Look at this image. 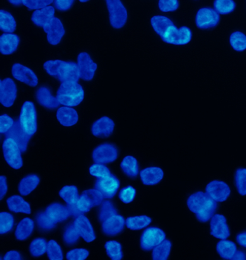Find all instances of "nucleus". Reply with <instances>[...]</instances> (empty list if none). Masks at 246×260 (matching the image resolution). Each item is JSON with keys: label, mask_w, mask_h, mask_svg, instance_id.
<instances>
[{"label": "nucleus", "mask_w": 246, "mask_h": 260, "mask_svg": "<svg viewBox=\"0 0 246 260\" xmlns=\"http://www.w3.org/2000/svg\"><path fill=\"white\" fill-rule=\"evenodd\" d=\"M218 202L212 199L203 191H197L189 196L187 207L191 213H195L196 219L201 223H207L215 215L218 208Z\"/></svg>", "instance_id": "obj_1"}, {"label": "nucleus", "mask_w": 246, "mask_h": 260, "mask_svg": "<svg viewBox=\"0 0 246 260\" xmlns=\"http://www.w3.org/2000/svg\"><path fill=\"white\" fill-rule=\"evenodd\" d=\"M44 70L51 77H54L61 83L66 82H77L80 78L78 64L73 61L59 59L49 60L44 64Z\"/></svg>", "instance_id": "obj_2"}, {"label": "nucleus", "mask_w": 246, "mask_h": 260, "mask_svg": "<svg viewBox=\"0 0 246 260\" xmlns=\"http://www.w3.org/2000/svg\"><path fill=\"white\" fill-rule=\"evenodd\" d=\"M84 96L83 88L77 82L62 83L56 92L58 102L65 107H78L83 102Z\"/></svg>", "instance_id": "obj_3"}, {"label": "nucleus", "mask_w": 246, "mask_h": 260, "mask_svg": "<svg viewBox=\"0 0 246 260\" xmlns=\"http://www.w3.org/2000/svg\"><path fill=\"white\" fill-rule=\"evenodd\" d=\"M18 120L26 134L31 137L35 135L38 129L37 112L33 102L27 101L23 103Z\"/></svg>", "instance_id": "obj_4"}, {"label": "nucleus", "mask_w": 246, "mask_h": 260, "mask_svg": "<svg viewBox=\"0 0 246 260\" xmlns=\"http://www.w3.org/2000/svg\"><path fill=\"white\" fill-rule=\"evenodd\" d=\"M109 21L113 28L120 29L124 27L128 20V12L120 0H107Z\"/></svg>", "instance_id": "obj_5"}, {"label": "nucleus", "mask_w": 246, "mask_h": 260, "mask_svg": "<svg viewBox=\"0 0 246 260\" xmlns=\"http://www.w3.org/2000/svg\"><path fill=\"white\" fill-rule=\"evenodd\" d=\"M3 155L5 161L13 169H21L23 165L21 150L16 142L12 138H6L3 144Z\"/></svg>", "instance_id": "obj_6"}, {"label": "nucleus", "mask_w": 246, "mask_h": 260, "mask_svg": "<svg viewBox=\"0 0 246 260\" xmlns=\"http://www.w3.org/2000/svg\"><path fill=\"white\" fill-rule=\"evenodd\" d=\"M161 39L164 42L172 45H186L191 42L192 32L188 27L182 26L180 28H177L174 25L167 29L166 32Z\"/></svg>", "instance_id": "obj_7"}, {"label": "nucleus", "mask_w": 246, "mask_h": 260, "mask_svg": "<svg viewBox=\"0 0 246 260\" xmlns=\"http://www.w3.org/2000/svg\"><path fill=\"white\" fill-rule=\"evenodd\" d=\"M166 237L165 232L157 227H150L145 229L140 238L142 249L148 251L153 250L155 246L163 242Z\"/></svg>", "instance_id": "obj_8"}, {"label": "nucleus", "mask_w": 246, "mask_h": 260, "mask_svg": "<svg viewBox=\"0 0 246 260\" xmlns=\"http://www.w3.org/2000/svg\"><path fill=\"white\" fill-rule=\"evenodd\" d=\"M119 156V150L112 143H102L94 149L92 158L95 164H108L115 161Z\"/></svg>", "instance_id": "obj_9"}, {"label": "nucleus", "mask_w": 246, "mask_h": 260, "mask_svg": "<svg viewBox=\"0 0 246 260\" xmlns=\"http://www.w3.org/2000/svg\"><path fill=\"white\" fill-rule=\"evenodd\" d=\"M103 199L101 193L96 189H86L82 193L77 205L83 213H88L92 208L101 205Z\"/></svg>", "instance_id": "obj_10"}, {"label": "nucleus", "mask_w": 246, "mask_h": 260, "mask_svg": "<svg viewBox=\"0 0 246 260\" xmlns=\"http://www.w3.org/2000/svg\"><path fill=\"white\" fill-rule=\"evenodd\" d=\"M220 15L216 10L203 8L198 10L196 15V25L201 30L215 28L220 23Z\"/></svg>", "instance_id": "obj_11"}, {"label": "nucleus", "mask_w": 246, "mask_h": 260, "mask_svg": "<svg viewBox=\"0 0 246 260\" xmlns=\"http://www.w3.org/2000/svg\"><path fill=\"white\" fill-rule=\"evenodd\" d=\"M18 95V88L14 80L7 78L0 80V103L3 107H11Z\"/></svg>", "instance_id": "obj_12"}, {"label": "nucleus", "mask_w": 246, "mask_h": 260, "mask_svg": "<svg viewBox=\"0 0 246 260\" xmlns=\"http://www.w3.org/2000/svg\"><path fill=\"white\" fill-rule=\"evenodd\" d=\"M78 67L79 69L80 78L85 81H90L94 78L95 72L98 69V64L94 62L91 56L88 52L80 53L78 56Z\"/></svg>", "instance_id": "obj_13"}, {"label": "nucleus", "mask_w": 246, "mask_h": 260, "mask_svg": "<svg viewBox=\"0 0 246 260\" xmlns=\"http://www.w3.org/2000/svg\"><path fill=\"white\" fill-rule=\"evenodd\" d=\"M94 186L101 193L104 198L112 199L120 187V181L114 175L109 176L97 179Z\"/></svg>", "instance_id": "obj_14"}, {"label": "nucleus", "mask_w": 246, "mask_h": 260, "mask_svg": "<svg viewBox=\"0 0 246 260\" xmlns=\"http://www.w3.org/2000/svg\"><path fill=\"white\" fill-rule=\"evenodd\" d=\"M44 32L47 34V41L51 45L56 46L60 44L64 34L65 28L60 19L54 18L43 27Z\"/></svg>", "instance_id": "obj_15"}, {"label": "nucleus", "mask_w": 246, "mask_h": 260, "mask_svg": "<svg viewBox=\"0 0 246 260\" xmlns=\"http://www.w3.org/2000/svg\"><path fill=\"white\" fill-rule=\"evenodd\" d=\"M12 75L15 80L30 87H37L39 83L37 75L33 70L20 63H15L13 65Z\"/></svg>", "instance_id": "obj_16"}, {"label": "nucleus", "mask_w": 246, "mask_h": 260, "mask_svg": "<svg viewBox=\"0 0 246 260\" xmlns=\"http://www.w3.org/2000/svg\"><path fill=\"white\" fill-rule=\"evenodd\" d=\"M206 193L218 203L226 201L231 194L230 186L222 181H213L206 186Z\"/></svg>", "instance_id": "obj_17"}, {"label": "nucleus", "mask_w": 246, "mask_h": 260, "mask_svg": "<svg viewBox=\"0 0 246 260\" xmlns=\"http://www.w3.org/2000/svg\"><path fill=\"white\" fill-rule=\"evenodd\" d=\"M210 234L213 237L221 240H225L230 237V229L224 215L220 214L214 215L210 222Z\"/></svg>", "instance_id": "obj_18"}, {"label": "nucleus", "mask_w": 246, "mask_h": 260, "mask_svg": "<svg viewBox=\"0 0 246 260\" xmlns=\"http://www.w3.org/2000/svg\"><path fill=\"white\" fill-rule=\"evenodd\" d=\"M115 128L114 120L108 116H102L93 123L91 133L98 138H107L113 134Z\"/></svg>", "instance_id": "obj_19"}, {"label": "nucleus", "mask_w": 246, "mask_h": 260, "mask_svg": "<svg viewBox=\"0 0 246 260\" xmlns=\"http://www.w3.org/2000/svg\"><path fill=\"white\" fill-rule=\"evenodd\" d=\"M74 225L77 232L79 233L80 237L83 238L85 242H93L95 240V234L93 225L85 215H80L77 217L74 222Z\"/></svg>", "instance_id": "obj_20"}, {"label": "nucleus", "mask_w": 246, "mask_h": 260, "mask_svg": "<svg viewBox=\"0 0 246 260\" xmlns=\"http://www.w3.org/2000/svg\"><path fill=\"white\" fill-rule=\"evenodd\" d=\"M125 225V219L117 214L102 223V232L105 235L115 237L123 232Z\"/></svg>", "instance_id": "obj_21"}, {"label": "nucleus", "mask_w": 246, "mask_h": 260, "mask_svg": "<svg viewBox=\"0 0 246 260\" xmlns=\"http://www.w3.org/2000/svg\"><path fill=\"white\" fill-rule=\"evenodd\" d=\"M5 135H6V138H12L16 142L17 144L20 147L22 153H25L26 151L31 136L26 134V133L24 131L19 120L15 121L14 125Z\"/></svg>", "instance_id": "obj_22"}, {"label": "nucleus", "mask_w": 246, "mask_h": 260, "mask_svg": "<svg viewBox=\"0 0 246 260\" xmlns=\"http://www.w3.org/2000/svg\"><path fill=\"white\" fill-rule=\"evenodd\" d=\"M164 177L163 169L159 167H148L140 172V178L143 184L147 186L156 185Z\"/></svg>", "instance_id": "obj_23"}, {"label": "nucleus", "mask_w": 246, "mask_h": 260, "mask_svg": "<svg viewBox=\"0 0 246 260\" xmlns=\"http://www.w3.org/2000/svg\"><path fill=\"white\" fill-rule=\"evenodd\" d=\"M20 39L16 34H3L0 37V52L3 55H10L16 51Z\"/></svg>", "instance_id": "obj_24"}, {"label": "nucleus", "mask_w": 246, "mask_h": 260, "mask_svg": "<svg viewBox=\"0 0 246 260\" xmlns=\"http://www.w3.org/2000/svg\"><path fill=\"white\" fill-rule=\"evenodd\" d=\"M36 97H37L38 103L43 107L47 109H55L60 105L56 97H54L51 94L48 87L42 86L38 88Z\"/></svg>", "instance_id": "obj_25"}, {"label": "nucleus", "mask_w": 246, "mask_h": 260, "mask_svg": "<svg viewBox=\"0 0 246 260\" xmlns=\"http://www.w3.org/2000/svg\"><path fill=\"white\" fill-rule=\"evenodd\" d=\"M56 119L64 126H74L79 120V115L75 109L69 107H63L58 109Z\"/></svg>", "instance_id": "obj_26"}, {"label": "nucleus", "mask_w": 246, "mask_h": 260, "mask_svg": "<svg viewBox=\"0 0 246 260\" xmlns=\"http://www.w3.org/2000/svg\"><path fill=\"white\" fill-rule=\"evenodd\" d=\"M55 9L53 6H48L42 10H35L32 14V22L38 27H44L55 18Z\"/></svg>", "instance_id": "obj_27"}, {"label": "nucleus", "mask_w": 246, "mask_h": 260, "mask_svg": "<svg viewBox=\"0 0 246 260\" xmlns=\"http://www.w3.org/2000/svg\"><path fill=\"white\" fill-rule=\"evenodd\" d=\"M45 212L56 223L67 220L70 216L67 207L64 206L61 203H52L47 207Z\"/></svg>", "instance_id": "obj_28"}, {"label": "nucleus", "mask_w": 246, "mask_h": 260, "mask_svg": "<svg viewBox=\"0 0 246 260\" xmlns=\"http://www.w3.org/2000/svg\"><path fill=\"white\" fill-rule=\"evenodd\" d=\"M35 228V223L31 218L22 219L15 229V236L20 242L27 240L32 235Z\"/></svg>", "instance_id": "obj_29"}, {"label": "nucleus", "mask_w": 246, "mask_h": 260, "mask_svg": "<svg viewBox=\"0 0 246 260\" xmlns=\"http://www.w3.org/2000/svg\"><path fill=\"white\" fill-rule=\"evenodd\" d=\"M7 204L10 211L13 213H22L25 214L31 213V208L28 202L19 195H13L7 200Z\"/></svg>", "instance_id": "obj_30"}, {"label": "nucleus", "mask_w": 246, "mask_h": 260, "mask_svg": "<svg viewBox=\"0 0 246 260\" xmlns=\"http://www.w3.org/2000/svg\"><path fill=\"white\" fill-rule=\"evenodd\" d=\"M39 183H40V178L37 174H30L26 176L19 183V193L23 196H28L37 189Z\"/></svg>", "instance_id": "obj_31"}, {"label": "nucleus", "mask_w": 246, "mask_h": 260, "mask_svg": "<svg viewBox=\"0 0 246 260\" xmlns=\"http://www.w3.org/2000/svg\"><path fill=\"white\" fill-rule=\"evenodd\" d=\"M120 167L128 177L136 178L139 174V167L137 160L131 155H127L121 162Z\"/></svg>", "instance_id": "obj_32"}, {"label": "nucleus", "mask_w": 246, "mask_h": 260, "mask_svg": "<svg viewBox=\"0 0 246 260\" xmlns=\"http://www.w3.org/2000/svg\"><path fill=\"white\" fill-rule=\"evenodd\" d=\"M217 251L224 259H233L237 249L235 243L231 241L222 240L217 244Z\"/></svg>", "instance_id": "obj_33"}, {"label": "nucleus", "mask_w": 246, "mask_h": 260, "mask_svg": "<svg viewBox=\"0 0 246 260\" xmlns=\"http://www.w3.org/2000/svg\"><path fill=\"white\" fill-rule=\"evenodd\" d=\"M150 23L154 30L161 38L169 27L174 25L173 22L170 18L163 15H155L150 20Z\"/></svg>", "instance_id": "obj_34"}, {"label": "nucleus", "mask_w": 246, "mask_h": 260, "mask_svg": "<svg viewBox=\"0 0 246 260\" xmlns=\"http://www.w3.org/2000/svg\"><path fill=\"white\" fill-rule=\"evenodd\" d=\"M17 28V23L13 15L6 10H0V29L5 34H13Z\"/></svg>", "instance_id": "obj_35"}, {"label": "nucleus", "mask_w": 246, "mask_h": 260, "mask_svg": "<svg viewBox=\"0 0 246 260\" xmlns=\"http://www.w3.org/2000/svg\"><path fill=\"white\" fill-rule=\"evenodd\" d=\"M152 223V218L148 215L129 217L126 220V226L132 231H139L148 227Z\"/></svg>", "instance_id": "obj_36"}, {"label": "nucleus", "mask_w": 246, "mask_h": 260, "mask_svg": "<svg viewBox=\"0 0 246 260\" xmlns=\"http://www.w3.org/2000/svg\"><path fill=\"white\" fill-rule=\"evenodd\" d=\"M172 243L169 240H164L153 249L152 257L154 260H167L170 256Z\"/></svg>", "instance_id": "obj_37"}, {"label": "nucleus", "mask_w": 246, "mask_h": 260, "mask_svg": "<svg viewBox=\"0 0 246 260\" xmlns=\"http://www.w3.org/2000/svg\"><path fill=\"white\" fill-rule=\"evenodd\" d=\"M59 196L67 205L77 204L79 200V191L76 186H64L59 191Z\"/></svg>", "instance_id": "obj_38"}, {"label": "nucleus", "mask_w": 246, "mask_h": 260, "mask_svg": "<svg viewBox=\"0 0 246 260\" xmlns=\"http://www.w3.org/2000/svg\"><path fill=\"white\" fill-rule=\"evenodd\" d=\"M38 227L42 232H50L56 227V223L47 215L46 212H39L36 216Z\"/></svg>", "instance_id": "obj_39"}, {"label": "nucleus", "mask_w": 246, "mask_h": 260, "mask_svg": "<svg viewBox=\"0 0 246 260\" xmlns=\"http://www.w3.org/2000/svg\"><path fill=\"white\" fill-rule=\"evenodd\" d=\"M117 209L113 204L112 202L109 200L102 202L100 205L98 212V220L100 223H103L105 220L114 215H117Z\"/></svg>", "instance_id": "obj_40"}, {"label": "nucleus", "mask_w": 246, "mask_h": 260, "mask_svg": "<svg viewBox=\"0 0 246 260\" xmlns=\"http://www.w3.org/2000/svg\"><path fill=\"white\" fill-rule=\"evenodd\" d=\"M105 249L108 256L112 260H121L123 259L122 246L116 241H109L106 243Z\"/></svg>", "instance_id": "obj_41"}, {"label": "nucleus", "mask_w": 246, "mask_h": 260, "mask_svg": "<svg viewBox=\"0 0 246 260\" xmlns=\"http://www.w3.org/2000/svg\"><path fill=\"white\" fill-rule=\"evenodd\" d=\"M47 241L44 238H37L34 239L30 243V254L34 257H39V256L44 255L47 251Z\"/></svg>", "instance_id": "obj_42"}, {"label": "nucleus", "mask_w": 246, "mask_h": 260, "mask_svg": "<svg viewBox=\"0 0 246 260\" xmlns=\"http://www.w3.org/2000/svg\"><path fill=\"white\" fill-rule=\"evenodd\" d=\"M15 219L13 215L7 212L0 213V234L4 235L11 232L14 227Z\"/></svg>", "instance_id": "obj_43"}, {"label": "nucleus", "mask_w": 246, "mask_h": 260, "mask_svg": "<svg viewBox=\"0 0 246 260\" xmlns=\"http://www.w3.org/2000/svg\"><path fill=\"white\" fill-rule=\"evenodd\" d=\"M230 44L235 51H245L246 49L245 34L240 31L232 32L230 37Z\"/></svg>", "instance_id": "obj_44"}, {"label": "nucleus", "mask_w": 246, "mask_h": 260, "mask_svg": "<svg viewBox=\"0 0 246 260\" xmlns=\"http://www.w3.org/2000/svg\"><path fill=\"white\" fill-rule=\"evenodd\" d=\"M214 8L219 14L228 15L235 10L236 4L232 0H215Z\"/></svg>", "instance_id": "obj_45"}, {"label": "nucleus", "mask_w": 246, "mask_h": 260, "mask_svg": "<svg viewBox=\"0 0 246 260\" xmlns=\"http://www.w3.org/2000/svg\"><path fill=\"white\" fill-rule=\"evenodd\" d=\"M80 237L79 233L77 232L74 223L70 224L64 229L63 234V241L66 245L72 246L78 242Z\"/></svg>", "instance_id": "obj_46"}, {"label": "nucleus", "mask_w": 246, "mask_h": 260, "mask_svg": "<svg viewBox=\"0 0 246 260\" xmlns=\"http://www.w3.org/2000/svg\"><path fill=\"white\" fill-rule=\"evenodd\" d=\"M47 256L50 260L64 259L62 249L56 241L50 240L47 244Z\"/></svg>", "instance_id": "obj_47"}, {"label": "nucleus", "mask_w": 246, "mask_h": 260, "mask_svg": "<svg viewBox=\"0 0 246 260\" xmlns=\"http://www.w3.org/2000/svg\"><path fill=\"white\" fill-rule=\"evenodd\" d=\"M235 185L239 194L246 195V169H237L235 175Z\"/></svg>", "instance_id": "obj_48"}, {"label": "nucleus", "mask_w": 246, "mask_h": 260, "mask_svg": "<svg viewBox=\"0 0 246 260\" xmlns=\"http://www.w3.org/2000/svg\"><path fill=\"white\" fill-rule=\"evenodd\" d=\"M89 172L93 177L98 178V179L113 175L110 169L104 166L103 164H95L92 165L89 169Z\"/></svg>", "instance_id": "obj_49"}, {"label": "nucleus", "mask_w": 246, "mask_h": 260, "mask_svg": "<svg viewBox=\"0 0 246 260\" xmlns=\"http://www.w3.org/2000/svg\"><path fill=\"white\" fill-rule=\"evenodd\" d=\"M53 3H54L53 0H22V4L30 10H42L50 6Z\"/></svg>", "instance_id": "obj_50"}, {"label": "nucleus", "mask_w": 246, "mask_h": 260, "mask_svg": "<svg viewBox=\"0 0 246 260\" xmlns=\"http://www.w3.org/2000/svg\"><path fill=\"white\" fill-rule=\"evenodd\" d=\"M136 191L133 186H128L123 188L119 191V198L122 203L129 204L134 200Z\"/></svg>", "instance_id": "obj_51"}, {"label": "nucleus", "mask_w": 246, "mask_h": 260, "mask_svg": "<svg viewBox=\"0 0 246 260\" xmlns=\"http://www.w3.org/2000/svg\"><path fill=\"white\" fill-rule=\"evenodd\" d=\"M158 7L160 11L164 13L173 12L179 9V2L178 0H160Z\"/></svg>", "instance_id": "obj_52"}, {"label": "nucleus", "mask_w": 246, "mask_h": 260, "mask_svg": "<svg viewBox=\"0 0 246 260\" xmlns=\"http://www.w3.org/2000/svg\"><path fill=\"white\" fill-rule=\"evenodd\" d=\"M89 251L85 249H75L66 253L68 260H85L88 257Z\"/></svg>", "instance_id": "obj_53"}, {"label": "nucleus", "mask_w": 246, "mask_h": 260, "mask_svg": "<svg viewBox=\"0 0 246 260\" xmlns=\"http://www.w3.org/2000/svg\"><path fill=\"white\" fill-rule=\"evenodd\" d=\"M15 121L8 114H3L0 116V133L6 134L14 125Z\"/></svg>", "instance_id": "obj_54"}, {"label": "nucleus", "mask_w": 246, "mask_h": 260, "mask_svg": "<svg viewBox=\"0 0 246 260\" xmlns=\"http://www.w3.org/2000/svg\"><path fill=\"white\" fill-rule=\"evenodd\" d=\"M74 0H56L54 4L55 8L60 11L69 10L74 4Z\"/></svg>", "instance_id": "obj_55"}, {"label": "nucleus", "mask_w": 246, "mask_h": 260, "mask_svg": "<svg viewBox=\"0 0 246 260\" xmlns=\"http://www.w3.org/2000/svg\"><path fill=\"white\" fill-rule=\"evenodd\" d=\"M8 183H7L6 177L4 176L0 177V191H1V198L0 200H3L5 194L8 192Z\"/></svg>", "instance_id": "obj_56"}, {"label": "nucleus", "mask_w": 246, "mask_h": 260, "mask_svg": "<svg viewBox=\"0 0 246 260\" xmlns=\"http://www.w3.org/2000/svg\"><path fill=\"white\" fill-rule=\"evenodd\" d=\"M3 259L5 260H20L22 259V256L19 251L12 250L7 252Z\"/></svg>", "instance_id": "obj_57"}, {"label": "nucleus", "mask_w": 246, "mask_h": 260, "mask_svg": "<svg viewBox=\"0 0 246 260\" xmlns=\"http://www.w3.org/2000/svg\"><path fill=\"white\" fill-rule=\"evenodd\" d=\"M67 208L69 210L70 216L78 217L83 214V212L80 211L77 204L67 205Z\"/></svg>", "instance_id": "obj_58"}, {"label": "nucleus", "mask_w": 246, "mask_h": 260, "mask_svg": "<svg viewBox=\"0 0 246 260\" xmlns=\"http://www.w3.org/2000/svg\"><path fill=\"white\" fill-rule=\"evenodd\" d=\"M236 241L239 245L246 248V232L239 233L236 237Z\"/></svg>", "instance_id": "obj_59"}, {"label": "nucleus", "mask_w": 246, "mask_h": 260, "mask_svg": "<svg viewBox=\"0 0 246 260\" xmlns=\"http://www.w3.org/2000/svg\"><path fill=\"white\" fill-rule=\"evenodd\" d=\"M233 259H246V254L243 251H237Z\"/></svg>", "instance_id": "obj_60"}, {"label": "nucleus", "mask_w": 246, "mask_h": 260, "mask_svg": "<svg viewBox=\"0 0 246 260\" xmlns=\"http://www.w3.org/2000/svg\"><path fill=\"white\" fill-rule=\"evenodd\" d=\"M9 3H11V4H13V5H20V4H22V0L21 1H11V0H10V1H9Z\"/></svg>", "instance_id": "obj_61"}, {"label": "nucleus", "mask_w": 246, "mask_h": 260, "mask_svg": "<svg viewBox=\"0 0 246 260\" xmlns=\"http://www.w3.org/2000/svg\"><path fill=\"white\" fill-rule=\"evenodd\" d=\"M80 3H87V0H80Z\"/></svg>", "instance_id": "obj_62"}]
</instances>
